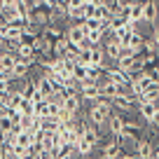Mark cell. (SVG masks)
Wrapping results in <instances>:
<instances>
[{"mask_svg":"<svg viewBox=\"0 0 159 159\" xmlns=\"http://www.w3.org/2000/svg\"><path fill=\"white\" fill-rule=\"evenodd\" d=\"M101 157H105V159H115V157H129V154H126V150L112 138L110 143H105V145H103V150H101Z\"/></svg>","mask_w":159,"mask_h":159,"instance_id":"obj_2","label":"cell"},{"mask_svg":"<svg viewBox=\"0 0 159 159\" xmlns=\"http://www.w3.org/2000/svg\"><path fill=\"white\" fill-rule=\"evenodd\" d=\"M150 38H152V40H154V45L159 47V26H157V28H152V35H150Z\"/></svg>","mask_w":159,"mask_h":159,"instance_id":"obj_12","label":"cell"},{"mask_svg":"<svg viewBox=\"0 0 159 159\" xmlns=\"http://www.w3.org/2000/svg\"><path fill=\"white\" fill-rule=\"evenodd\" d=\"M2 28H5V26H0V42H2V38H5V33H2Z\"/></svg>","mask_w":159,"mask_h":159,"instance_id":"obj_13","label":"cell"},{"mask_svg":"<svg viewBox=\"0 0 159 159\" xmlns=\"http://www.w3.org/2000/svg\"><path fill=\"white\" fill-rule=\"evenodd\" d=\"M14 52H16V59H33V56H35L33 45H26V42H19Z\"/></svg>","mask_w":159,"mask_h":159,"instance_id":"obj_9","label":"cell"},{"mask_svg":"<svg viewBox=\"0 0 159 159\" xmlns=\"http://www.w3.org/2000/svg\"><path fill=\"white\" fill-rule=\"evenodd\" d=\"M68 21H73V24H82V21H84V10H82V5H70L68 7Z\"/></svg>","mask_w":159,"mask_h":159,"instance_id":"obj_8","label":"cell"},{"mask_svg":"<svg viewBox=\"0 0 159 159\" xmlns=\"http://www.w3.org/2000/svg\"><path fill=\"white\" fill-rule=\"evenodd\" d=\"M21 115H33V101L30 98H24V103H21Z\"/></svg>","mask_w":159,"mask_h":159,"instance_id":"obj_11","label":"cell"},{"mask_svg":"<svg viewBox=\"0 0 159 159\" xmlns=\"http://www.w3.org/2000/svg\"><path fill=\"white\" fill-rule=\"evenodd\" d=\"M52 42L49 38H45V35L40 33L38 38H35V42H33V49H35V54H42V56H49L52 54Z\"/></svg>","mask_w":159,"mask_h":159,"instance_id":"obj_4","label":"cell"},{"mask_svg":"<svg viewBox=\"0 0 159 159\" xmlns=\"http://www.w3.org/2000/svg\"><path fill=\"white\" fill-rule=\"evenodd\" d=\"M26 26H14V24H5V28H2V33H5V40H16L19 42L21 40V33H24Z\"/></svg>","mask_w":159,"mask_h":159,"instance_id":"obj_7","label":"cell"},{"mask_svg":"<svg viewBox=\"0 0 159 159\" xmlns=\"http://www.w3.org/2000/svg\"><path fill=\"white\" fill-rule=\"evenodd\" d=\"M80 96H82V101H91L94 103L96 98H101V89H98V82L96 80H80Z\"/></svg>","mask_w":159,"mask_h":159,"instance_id":"obj_1","label":"cell"},{"mask_svg":"<svg viewBox=\"0 0 159 159\" xmlns=\"http://www.w3.org/2000/svg\"><path fill=\"white\" fill-rule=\"evenodd\" d=\"M12 115L7 112H0V134H7V131H12Z\"/></svg>","mask_w":159,"mask_h":159,"instance_id":"obj_10","label":"cell"},{"mask_svg":"<svg viewBox=\"0 0 159 159\" xmlns=\"http://www.w3.org/2000/svg\"><path fill=\"white\" fill-rule=\"evenodd\" d=\"M75 148H77V152H80V157H89L91 152H94V148L96 145L91 143L89 138H84V136L80 134V138H77V145H75Z\"/></svg>","mask_w":159,"mask_h":159,"instance_id":"obj_6","label":"cell"},{"mask_svg":"<svg viewBox=\"0 0 159 159\" xmlns=\"http://www.w3.org/2000/svg\"><path fill=\"white\" fill-rule=\"evenodd\" d=\"M87 2H91V0H80V5H87Z\"/></svg>","mask_w":159,"mask_h":159,"instance_id":"obj_14","label":"cell"},{"mask_svg":"<svg viewBox=\"0 0 159 159\" xmlns=\"http://www.w3.org/2000/svg\"><path fill=\"white\" fill-rule=\"evenodd\" d=\"M154 148L157 145L152 143V138H138V145H136V157H140V159H148V157H152L154 154Z\"/></svg>","mask_w":159,"mask_h":159,"instance_id":"obj_3","label":"cell"},{"mask_svg":"<svg viewBox=\"0 0 159 159\" xmlns=\"http://www.w3.org/2000/svg\"><path fill=\"white\" fill-rule=\"evenodd\" d=\"M66 35H68V40L70 42H87V30H84V26L82 24H73L68 30H66Z\"/></svg>","mask_w":159,"mask_h":159,"instance_id":"obj_5","label":"cell"}]
</instances>
